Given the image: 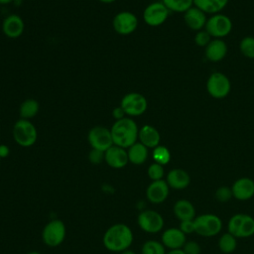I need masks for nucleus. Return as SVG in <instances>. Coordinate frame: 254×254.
I'll return each mask as SVG.
<instances>
[{"mask_svg":"<svg viewBox=\"0 0 254 254\" xmlns=\"http://www.w3.org/2000/svg\"><path fill=\"white\" fill-rule=\"evenodd\" d=\"M114 31L122 36L132 34L138 27L137 17L129 11H121L117 13L112 21Z\"/></svg>","mask_w":254,"mask_h":254,"instance_id":"12","label":"nucleus"},{"mask_svg":"<svg viewBox=\"0 0 254 254\" xmlns=\"http://www.w3.org/2000/svg\"><path fill=\"white\" fill-rule=\"evenodd\" d=\"M110 132L113 144L124 149H128L135 144L139 135L138 126L131 117H124L115 121Z\"/></svg>","mask_w":254,"mask_h":254,"instance_id":"2","label":"nucleus"},{"mask_svg":"<svg viewBox=\"0 0 254 254\" xmlns=\"http://www.w3.org/2000/svg\"><path fill=\"white\" fill-rule=\"evenodd\" d=\"M39 102L34 98H28L24 100L19 108V113L22 119L30 120L31 118H34L38 112H39Z\"/></svg>","mask_w":254,"mask_h":254,"instance_id":"25","label":"nucleus"},{"mask_svg":"<svg viewBox=\"0 0 254 254\" xmlns=\"http://www.w3.org/2000/svg\"><path fill=\"white\" fill-rule=\"evenodd\" d=\"M125 115H126V114H125L124 110L122 109V107H121L120 105L117 106V107H115V108L112 110V116H113L114 119H116V121H117V120H120V119H122V118H124V117H126Z\"/></svg>","mask_w":254,"mask_h":254,"instance_id":"39","label":"nucleus"},{"mask_svg":"<svg viewBox=\"0 0 254 254\" xmlns=\"http://www.w3.org/2000/svg\"><path fill=\"white\" fill-rule=\"evenodd\" d=\"M174 214L180 221L195 218V208L188 199H179L174 204Z\"/></svg>","mask_w":254,"mask_h":254,"instance_id":"22","label":"nucleus"},{"mask_svg":"<svg viewBox=\"0 0 254 254\" xmlns=\"http://www.w3.org/2000/svg\"><path fill=\"white\" fill-rule=\"evenodd\" d=\"M88 160L91 164L98 165L104 161V152L96 149H91L88 153Z\"/></svg>","mask_w":254,"mask_h":254,"instance_id":"36","label":"nucleus"},{"mask_svg":"<svg viewBox=\"0 0 254 254\" xmlns=\"http://www.w3.org/2000/svg\"><path fill=\"white\" fill-rule=\"evenodd\" d=\"M243 215H244L243 213H236V214L232 215L228 221V225H227L228 232L230 234H232L233 236H235L236 238H238L239 228H240V224H241Z\"/></svg>","mask_w":254,"mask_h":254,"instance_id":"32","label":"nucleus"},{"mask_svg":"<svg viewBox=\"0 0 254 254\" xmlns=\"http://www.w3.org/2000/svg\"><path fill=\"white\" fill-rule=\"evenodd\" d=\"M104 161L113 169H122L129 162L127 151L124 148L113 145L104 152Z\"/></svg>","mask_w":254,"mask_h":254,"instance_id":"14","label":"nucleus"},{"mask_svg":"<svg viewBox=\"0 0 254 254\" xmlns=\"http://www.w3.org/2000/svg\"><path fill=\"white\" fill-rule=\"evenodd\" d=\"M10 154V149L7 145H0V158L1 159H4V158H7Z\"/></svg>","mask_w":254,"mask_h":254,"instance_id":"40","label":"nucleus"},{"mask_svg":"<svg viewBox=\"0 0 254 254\" xmlns=\"http://www.w3.org/2000/svg\"><path fill=\"white\" fill-rule=\"evenodd\" d=\"M204 30L214 39H222L226 37L232 30V22L230 18L224 14H213L207 19Z\"/></svg>","mask_w":254,"mask_h":254,"instance_id":"6","label":"nucleus"},{"mask_svg":"<svg viewBox=\"0 0 254 254\" xmlns=\"http://www.w3.org/2000/svg\"><path fill=\"white\" fill-rule=\"evenodd\" d=\"M227 54V46L221 39H214L205 47L204 55L206 59L212 63L220 62Z\"/></svg>","mask_w":254,"mask_h":254,"instance_id":"19","label":"nucleus"},{"mask_svg":"<svg viewBox=\"0 0 254 254\" xmlns=\"http://www.w3.org/2000/svg\"><path fill=\"white\" fill-rule=\"evenodd\" d=\"M120 106L127 116L136 117L145 113L148 107V101L143 94L130 92L122 97Z\"/></svg>","mask_w":254,"mask_h":254,"instance_id":"8","label":"nucleus"},{"mask_svg":"<svg viewBox=\"0 0 254 254\" xmlns=\"http://www.w3.org/2000/svg\"><path fill=\"white\" fill-rule=\"evenodd\" d=\"M133 239V232L128 225L115 223L104 232L102 242L107 250L121 253L129 249Z\"/></svg>","mask_w":254,"mask_h":254,"instance_id":"1","label":"nucleus"},{"mask_svg":"<svg viewBox=\"0 0 254 254\" xmlns=\"http://www.w3.org/2000/svg\"><path fill=\"white\" fill-rule=\"evenodd\" d=\"M165 246L162 242L156 240L146 241L141 249L142 254H166Z\"/></svg>","mask_w":254,"mask_h":254,"instance_id":"30","label":"nucleus"},{"mask_svg":"<svg viewBox=\"0 0 254 254\" xmlns=\"http://www.w3.org/2000/svg\"><path fill=\"white\" fill-rule=\"evenodd\" d=\"M99 2H102V3H105V4H109V3H112L114 2L115 0H98Z\"/></svg>","mask_w":254,"mask_h":254,"instance_id":"44","label":"nucleus"},{"mask_svg":"<svg viewBox=\"0 0 254 254\" xmlns=\"http://www.w3.org/2000/svg\"><path fill=\"white\" fill-rule=\"evenodd\" d=\"M138 139L148 149H154L160 144L161 136L159 131L152 125H144L139 129Z\"/></svg>","mask_w":254,"mask_h":254,"instance_id":"20","label":"nucleus"},{"mask_svg":"<svg viewBox=\"0 0 254 254\" xmlns=\"http://www.w3.org/2000/svg\"><path fill=\"white\" fill-rule=\"evenodd\" d=\"M186 235L187 234H190L193 233L195 231L194 229V222L193 219L192 220H185V221H181L180 223V227H179Z\"/></svg>","mask_w":254,"mask_h":254,"instance_id":"38","label":"nucleus"},{"mask_svg":"<svg viewBox=\"0 0 254 254\" xmlns=\"http://www.w3.org/2000/svg\"><path fill=\"white\" fill-rule=\"evenodd\" d=\"M65 225L60 219L49 221L42 231V238L46 245L50 247L60 246L65 238Z\"/></svg>","mask_w":254,"mask_h":254,"instance_id":"5","label":"nucleus"},{"mask_svg":"<svg viewBox=\"0 0 254 254\" xmlns=\"http://www.w3.org/2000/svg\"><path fill=\"white\" fill-rule=\"evenodd\" d=\"M193 222L195 229L194 233L204 237L215 236L222 228L221 219L212 213L198 215L193 219Z\"/></svg>","mask_w":254,"mask_h":254,"instance_id":"4","label":"nucleus"},{"mask_svg":"<svg viewBox=\"0 0 254 254\" xmlns=\"http://www.w3.org/2000/svg\"><path fill=\"white\" fill-rule=\"evenodd\" d=\"M231 89L229 78L222 72H212L206 81V90L208 94L216 99L226 97Z\"/></svg>","mask_w":254,"mask_h":254,"instance_id":"7","label":"nucleus"},{"mask_svg":"<svg viewBox=\"0 0 254 254\" xmlns=\"http://www.w3.org/2000/svg\"><path fill=\"white\" fill-rule=\"evenodd\" d=\"M12 135L15 142L24 148L33 146L38 138L36 126L27 119H19L13 126Z\"/></svg>","mask_w":254,"mask_h":254,"instance_id":"3","label":"nucleus"},{"mask_svg":"<svg viewBox=\"0 0 254 254\" xmlns=\"http://www.w3.org/2000/svg\"><path fill=\"white\" fill-rule=\"evenodd\" d=\"M254 234V218L248 214H244L238 233V238L250 237Z\"/></svg>","mask_w":254,"mask_h":254,"instance_id":"28","label":"nucleus"},{"mask_svg":"<svg viewBox=\"0 0 254 254\" xmlns=\"http://www.w3.org/2000/svg\"><path fill=\"white\" fill-rule=\"evenodd\" d=\"M186 242V234L180 228L171 227L166 229L162 234L163 245L171 250L183 248Z\"/></svg>","mask_w":254,"mask_h":254,"instance_id":"17","label":"nucleus"},{"mask_svg":"<svg viewBox=\"0 0 254 254\" xmlns=\"http://www.w3.org/2000/svg\"><path fill=\"white\" fill-rule=\"evenodd\" d=\"M215 198L217 201L219 202H227L233 195H232V190L231 188L226 187V186H222L219 187L216 191H215Z\"/></svg>","mask_w":254,"mask_h":254,"instance_id":"34","label":"nucleus"},{"mask_svg":"<svg viewBox=\"0 0 254 254\" xmlns=\"http://www.w3.org/2000/svg\"><path fill=\"white\" fill-rule=\"evenodd\" d=\"M169 14V9L162 2H153L145 8L143 12V20L147 25L157 27L166 22Z\"/></svg>","mask_w":254,"mask_h":254,"instance_id":"11","label":"nucleus"},{"mask_svg":"<svg viewBox=\"0 0 254 254\" xmlns=\"http://www.w3.org/2000/svg\"><path fill=\"white\" fill-rule=\"evenodd\" d=\"M184 20L190 29L196 32L202 30L205 27L207 21L206 14L195 6L190 7L184 13Z\"/></svg>","mask_w":254,"mask_h":254,"instance_id":"18","label":"nucleus"},{"mask_svg":"<svg viewBox=\"0 0 254 254\" xmlns=\"http://www.w3.org/2000/svg\"><path fill=\"white\" fill-rule=\"evenodd\" d=\"M210 35L205 31V30H200L198 32H196L195 36H194V43L196 46L198 47H206L209 42L211 41L210 40Z\"/></svg>","mask_w":254,"mask_h":254,"instance_id":"35","label":"nucleus"},{"mask_svg":"<svg viewBox=\"0 0 254 254\" xmlns=\"http://www.w3.org/2000/svg\"><path fill=\"white\" fill-rule=\"evenodd\" d=\"M166 254H186V253H185L184 250L181 248V249H173V250L169 251V252L166 253Z\"/></svg>","mask_w":254,"mask_h":254,"instance_id":"41","label":"nucleus"},{"mask_svg":"<svg viewBox=\"0 0 254 254\" xmlns=\"http://www.w3.org/2000/svg\"><path fill=\"white\" fill-rule=\"evenodd\" d=\"M137 222L139 227L147 233H158L164 227V219L162 215L152 209H146L139 213Z\"/></svg>","mask_w":254,"mask_h":254,"instance_id":"9","label":"nucleus"},{"mask_svg":"<svg viewBox=\"0 0 254 254\" xmlns=\"http://www.w3.org/2000/svg\"><path fill=\"white\" fill-rule=\"evenodd\" d=\"M152 157H153V160L155 163L165 166L171 160V153L167 147L159 145L153 149Z\"/></svg>","mask_w":254,"mask_h":254,"instance_id":"29","label":"nucleus"},{"mask_svg":"<svg viewBox=\"0 0 254 254\" xmlns=\"http://www.w3.org/2000/svg\"><path fill=\"white\" fill-rule=\"evenodd\" d=\"M0 163H1V158H0Z\"/></svg>","mask_w":254,"mask_h":254,"instance_id":"46","label":"nucleus"},{"mask_svg":"<svg viewBox=\"0 0 254 254\" xmlns=\"http://www.w3.org/2000/svg\"><path fill=\"white\" fill-rule=\"evenodd\" d=\"M232 195L238 200H247L254 195V181L250 178L236 180L232 187Z\"/></svg>","mask_w":254,"mask_h":254,"instance_id":"16","label":"nucleus"},{"mask_svg":"<svg viewBox=\"0 0 254 254\" xmlns=\"http://www.w3.org/2000/svg\"><path fill=\"white\" fill-rule=\"evenodd\" d=\"M27 254H41V253L38 251H31V252H28Z\"/></svg>","mask_w":254,"mask_h":254,"instance_id":"45","label":"nucleus"},{"mask_svg":"<svg viewBox=\"0 0 254 254\" xmlns=\"http://www.w3.org/2000/svg\"><path fill=\"white\" fill-rule=\"evenodd\" d=\"M228 0H193V5L205 14H217L227 5Z\"/></svg>","mask_w":254,"mask_h":254,"instance_id":"24","label":"nucleus"},{"mask_svg":"<svg viewBox=\"0 0 254 254\" xmlns=\"http://www.w3.org/2000/svg\"><path fill=\"white\" fill-rule=\"evenodd\" d=\"M120 254H136L134 251H132V250H129V249H127V250H125V251H123V252H121Z\"/></svg>","mask_w":254,"mask_h":254,"instance_id":"43","label":"nucleus"},{"mask_svg":"<svg viewBox=\"0 0 254 254\" xmlns=\"http://www.w3.org/2000/svg\"><path fill=\"white\" fill-rule=\"evenodd\" d=\"M239 49L241 54L248 58L254 59V37L246 36L244 37L239 44Z\"/></svg>","mask_w":254,"mask_h":254,"instance_id":"31","label":"nucleus"},{"mask_svg":"<svg viewBox=\"0 0 254 254\" xmlns=\"http://www.w3.org/2000/svg\"><path fill=\"white\" fill-rule=\"evenodd\" d=\"M182 249L186 254H200V246L195 241L186 242Z\"/></svg>","mask_w":254,"mask_h":254,"instance_id":"37","label":"nucleus"},{"mask_svg":"<svg viewBox=\"0 0 254 254\" xmlns=\"http://www.w3.org/2000/svg\"><path fill=\"white\" fill-rule=\"evenodd\" d=\"M167 184L175 190H184L190 183V175L183 169H173L167 175Z\"/></svg>","mask_w":254,"mask_h":254,"instance_id":"21","label":"nucleus"},{"mask_svg":"<svg viewBox=\"0 0 254 254\" xmlns=\"http://www.w3.org/2000/svg\"><path fill=\"white\" fill-rule=\"evenodd\" d=\"M25 29L23 19L15 14L7 16L2 23V31L7 38L17 39L22 36Z\"/></svg>","mask_w":254,"mask_h":254,"instance_id":"15","label":"nucleus"},{"mask_svg":"<svg viewBox=\"0 0 254 254\" xmlns=\"http://www.w3.org/2000/svg\"><path fill=\"white\" fill-rule=\"evenodd\" d=\"M13 0H0V5H7L11 3Z\"/></svg>","mask_w":254,"mask_h":254,"instance_id":"42","label":"nucleus"},{"mask_svg":"<svg viewBox=\"0 0 254 254\" xmlns=\"http://www.w3.org/2000/svg\"><path fill=\"white\" fill-rule=\"evenodd\" d=\"M236 246H237L236 237L230 234L229 232L222 234L218 240V247L220 251L225 254L232 253L236 249Z\"/></svg>","mask_w":254,"mask_h":254,"instance_id":"27","label":"nucleus"},{"mask_svg":"<svg viewBox=\"0 0 254 254\" xmlns=\"http://www.w3.org/2000/svg\"><path fill=\"white\" fill-rule=\"evenodd\" d=\"M87 141L92 149L103 152L114 145L110 129L103 126H95L91 128L87 134Z\"/></svg>","mask_w":254,"mask_h":254,"instance_id":"10","label":"nucleus"},{"mask_svg":"<svg viewBox=\"0 0 254 254\" xmlns=\"http://www.w3.org/2000/svg\"><path fill=\"white\" fill-rule=\"evenodd\" d=\"M128 160L133 165H142L148 159V148L140 142H136L127 150Z\"/></svg>","mask_w":254,"mask_h":254,"instance_id":"23","label":"nucleus"},{"mask_svg":"<svg viewBox=\"0 0 254 254\" xmlns=\"http://www.w3.org/2000/svg\"><path fill=\"white\" fill-rule=\"evenodd\" d=\"M172 12L185 13L193 5V0H162L161 1Z\"/></svg>","mask_w":254,"mask_h":254,"instance_id":"26","label":"nucleus"},{"mask_svg":"<svg viewBox=\"0 0 254 254\" xmlns=\"http://www.w3.org/2000/svg\"><path fill=\"white\" fill-rule=\"evenodd\" d=\"M170 187L164 180L153 181L146 190L147 199L152 203H162L169 195Z\"/></svg>","mask_w":254,"mask_h":254,"instance_id":"13","label":"nucleus"},{"mask_svg":"<svg viewBox=\"0 0 254 254\" xmlns=\"http://www.w3.org/2000/svg\"><path fill=\"white\" fill-rule=\"evenodd\" d=\"M147 174H148V177L152 180V182L163 180V177L165 175L164 166L157 163H153L149 166L147 170Z\"/></svg>","mask_w":254,"mask_h":254,"instance_id":"33","label":"nucleus"}]
</instances>
